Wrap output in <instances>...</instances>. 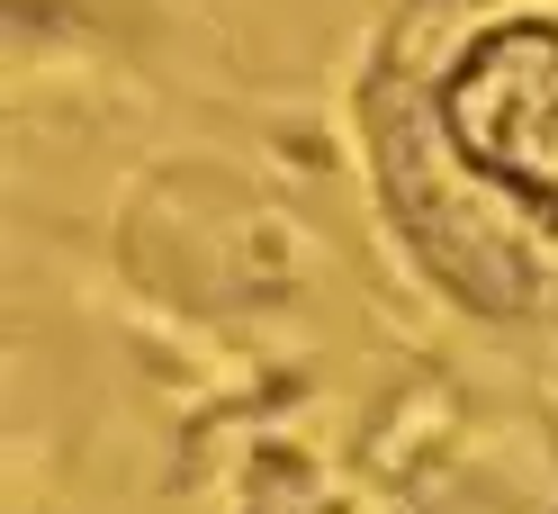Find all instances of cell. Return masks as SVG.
I'll return each instance as SVG.
<instances>
[{
    "label": "cell",
    "instance_id": "obj_1",
    "mask_svg": "<svg viewBox=\"0 0 558 514\" xmlns=\"http://www.w3.org/2000/svg\"><path fill=\"white\" fill-rule=\"evenodd\" d=\"M441 127L486 181L558 217V19H513L450 63Z\"/></svg>",
    "mask_w": 558,
    "mask_h": 514
}]
</instances>
